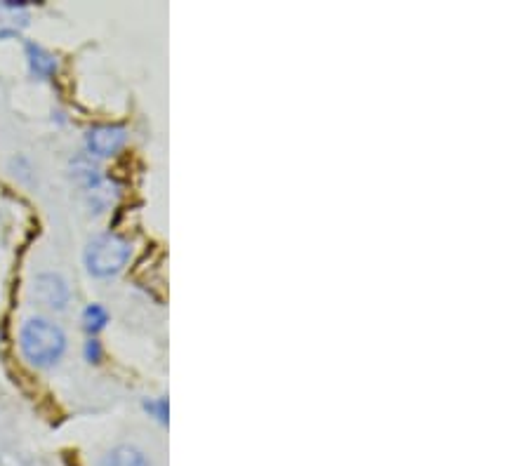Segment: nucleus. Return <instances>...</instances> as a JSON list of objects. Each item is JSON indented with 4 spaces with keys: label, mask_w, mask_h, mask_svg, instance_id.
I'll return each mask as SVG.
<instances>
[{
    "label": "nucleus",
    "mask_w": 530,
    "mask_h": 466,
    "mask_svg": "<svg viewBox=\"0 0 530 466\" xmlns=\"http://www.w3.org/2000/svg\"><path fill=\"white\" fill-rule=\"evenodd\" d=\"M66 332L62 325L45 316L26 318L19 328V351L24 361L36 370H50L59 365L66 354Z\"/></svg>",
    "instance_id": "1"
},
{
    "label": "nucleus",
    "mask_w": 530,
    "mask_h": 466,
    "mask_svg": "<svg viewBox=\"0 0 530 466\" xmlns=\"http://www.w3.org/2000/svg\"><path fill=\"white\" fill-rule=\"evenodd\" d=\"M132 257V245L125 236L114 231H102L92 236L83 252L85 271L92 278H114L128 266Z\"/></svg>",
    "instance_id": "2"
},
{
    "label": "nucleus",
    "mask_w": 530,
    "mask_h": 466,
    "mask_svg": "<svg viewBox=\"0 0 530 466\" xmlns=\"http://www.w3.org/2000/svg\"><path fill=\"white\" fill-rule=\"evenodd\" d=\"M31 297L36 299L38 306L50 311H64L71 302V288L62 274L55 271H43L33 278Z\"/></svg>",
    "instance_id": "3"
},
{
    "label": "nucleus",
    "mask_w": 530,
    "mask_h": 466,
    "mask_svg": "<svg viewBox=\"0 0 530 466\" xmlns=\"http://www.w3.org/2000/svg\"><path fill=\"white\" fill-rule=\"evenodd\" d=\"M128 144V130L123 125H92L85 132V149H88L90 156L95 158H111L116 153L123 151V146Z\"/></svg>",
    "instance_id": "4"
},
{
    "label": "nucleus",
    "mask_w": 530,
    "mask_h": 466,
    "mask_svg": "<svg viewBox=\"0 0 530 466\" xmlns=\"http://www.w3.org/2000/svg\"><path fill=\"white\" fill-rule=\"evenodd\" d=\"M31 22V5L24 0H0V41L17 38Z\"/></svg>",
    "instance_id": "5"
},
{
    "label": "nucleus",
    "mask_w": 530,
    "mask_h": 466,
    "mask_svg": "<svg viewBox=\"0 0 530 466\" xmlns=\"http://www.w3.org/2000/svg\"><path fill=\"white\" fill-rule=\"evenodd\" d=\"M24 52H26V64H29L33 78H38V81H50V78L57 76L59 71L57 55H52L50 50H45L43 45L33 41L24 43Z\"/></svg>",
    "instance_id": "6"
},
{
    "label": "nucleus",
    "mask_w": 530,
    "mask_h": 466,
    "mask_svg": "<svg viewBox=\"0 0 530 466\" xmlns=\"http://www.w3.org/2000/svg\"><path fill=\"white\" fill-rule=\"evenodd\" d=\"M97 466H154L151 459L147 457V452L139 450L137 445H116V448L106 450L102 457H99Z\"/></svg>",
    "instance_id": "7"
},
{
    "label": "nucleus",
    "mask_w": 530,
    "mask_h": 466,
    "mask_svg": "<svg viewBox=\"0 0 530 466\" xmlns=\"http://www.w3.org/2000/svg\"><path fill=\"white\" fill-rule=\"evenodd\" d=\"M109 321H111L109 311H106V306L99 304V302L88 304L83 309V314H81L83 330L88 332V337H97L99 332H102L106 325H109Z\"/></svg>",
    "instance_id": "8"
},
{
    "label": "nucleus",
    "mask_w": 530,
    "mask_h": 466,
    "mask_svg": "<svg viewBox=\"0 0 530 466\" xmlns=\"http://www.w3.org/2000/svg\"><path fill=\"white\" fill-rule=\"evenodd\" d=\"M144 410H147L158 424H163V426L168 424V417H170L168 398H149V401H144Z\"/></svg>",
    "instance_id": "9"
},
{
    "label": "nucleus",
    "mask_w": 530,
    "mask_h": 466,
    "mask_svg": "<svg viewBox=\"0 0 530 466\" xmlns=\"http://www.w3.org/2000/svg\"><path fill=\"white\" fill-rule=\"evenodd\" d=\"M83 356H85V361H88L90 365L102 363V358H104L102 342H99L97 337H88V342H85V346H83Z\"/></svg>",
    "instance_id": "10"
}]
</instances>
